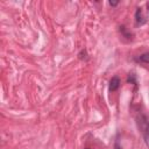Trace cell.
I'll use <instances>...</instances> for the list:
<instances>
[{
  "label": "cell",
  "mask_w": 149,
  "mask_h": 149,
  "mask_svg": "<svg viewBox=\"0 0 149 149\" xmlns=\"http://www.w3.org/2000/svg\"><path fill=\"white\" fill-rule=\"evenodd\" d=\"M136 125L141 134L148 139L149 137V118L146 114H139L136 118Z\"/></svg>",
  "instance_id": "cell-1"
},
{
  "label": "cell",
  "mask_w": 149,
  "mask_h": 149,
  "mask_svg": "<svg viewBox=\"0 0 149 149\" xmlns=\"http://www.w3.org/2000/svg\"><path fill=\"white\" fill-rule=\"evenodd\" d=\"M120 84H121V81H120V78H119L118 76L112 77V79L109 80V91H111V92L116 91V90L119 88Z\"/></svg>",
  "instance_id": "cell-2"
},
{
  "label": "cell",
  "mask_w": 149,
  "mask_h": 149,
  "mask_svg": "<svg viewBox=\"0 0 149 149\" xmlns=\"http://www.w3.org/2000/svg\"><path fill=\"white\" fill-rule=\"evenodd\" d=\"M135 19H136V23H137V24H143V23L146 22V20H144V16H143V14H142V9H141V8H137V9H136Z\"/></svg>",
  "instance_id": "cell-3"
},
{
  "label": "cell",
  "mask_w": 149,
  "mask_h": 149,
  "mask_svg": "<svg viewBox=\"0 0 149 149\" xmlns=\"http://www.w3.org/2000/svg\"><path fill=\"white\" fill-rule=\"evenodd\" d=\"M137 62L140 63H144V64H149V52H144L142 55H140L137 58H136Z\"/></svg>",
  "instance_id": "cell-4"
},
{
  "label": "cell",
  "mask_w": 149,
  "mask_h": 149,
  "mask_svg": "<svg viewBox=\"0 0 149 149\" xmlns=\"http://www.w3.org/2000/svg\"><path fill=\"white\" fill-rule=\"evenodd\" d=\"M118 3H119V1H112V0L109 1V5H111V6H116Z\"/></svg>",
  "instance_id": "cell-5"
},
{
  "label": "cell",
  "mask_w": 149,
  "mask_h": 149,
  "mask_svg": "<svg viewBox=\"0 0 149 149\" xmlns=\"http://www.w3.org/2000/svg\"><path fill=\"white\" fill-rule=\"evenodd\" d=\"M147 9H148V12H149V2L147 3Z\"/></svg>",
  "instance_id": "cell-6"
},
{
  "label": "cell",
  "mask_w": 149,
  "mask_h": 149,
  "mask_svg": "<svg viewBox=\"0 0 149 149\" xmlns=\"http://www.w3.org/2000/svg\"><path fill=\"white\" fill-rule=\"evenodd\" d=\"M85 149H90V148H85Z\"/></svg>",
  "instance_id": "cell-7"
}]
</instances>
